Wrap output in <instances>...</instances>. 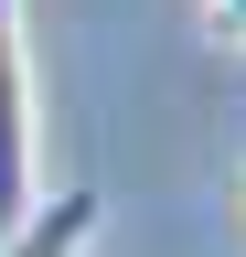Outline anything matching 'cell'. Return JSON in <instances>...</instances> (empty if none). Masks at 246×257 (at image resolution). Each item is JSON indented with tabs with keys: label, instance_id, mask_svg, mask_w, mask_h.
Segmentation results:
<instances>
[{
	"label": "cell",
	"instance_id": "1",
	"mask_svg": "<svg viewBox=\"0 0 246 257\" xmlns=\"http://www.w3.org/2000/svg\"><path fill=\"white\" fill-rule=\"evenodd\" d=\"M33 172H43V140H33V32H22V0H0V236L33 214Z\"/></svg>",
	"mask_w": 246,
	"mask_h": 257
},
{
	"label": "cell",
	"instance_id": "2",
	"mask_svg": "<svg viewBox=\"0 0 246 257\" xmlns=\"http://www.w3.org/2000/svg\"><path fill=\"white\" fill-rule=\"evenodd\" d=\"M97 225H107V193H97V182L33 193V214L0 236V257H97Z\"/></svg>",
	"mask_w": 246,
	"mask_h": 257
},
{
	"label": "cell",
	"instance_id": "3",
	"mask_svg": "<svg viewBox=\"0 0 246 257\" xmlns=\"http://www.w3.org/2000/svg\"><path fill=\"white\" fill-rule=\"evenodd\" d=\"M214 11V32H225V43H246V0H203Z\"/></svg>",
	"mask_w": 246,
	"mask_h": 257
}]
</instances>
